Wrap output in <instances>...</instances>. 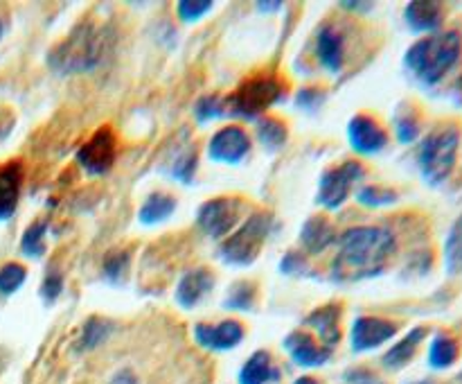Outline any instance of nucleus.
I'll return each mask as SVG.
<instances>
[{
    "mask_svg": "<svg viewBox=\"0 0 462 384\" xmlns=\"http://www.w3.org/2000/svg\"><path fill=\"white\" fill-rule=\"evenodd\" d=\"M395 251V235L383 226L350 229L338 239L332 276L337 280H364L379 276Z\"/></svg>",
    "mask_w": 462,
    "mask_h": 384,
    "instance_id": "f257e3e1",
    "label": "nucleus"
},
{
    "mask_svg": "<svg viewBox=\"0 0 462 384\" xmlns=\"http://www.w3.org/2000/svg\"><path fill=\"white\" fill-rule=\"evenodd\" d=\"M113 34L106 25L99 23H81L61 43L54 45L48 54V66L59 75H79L90 72L104 61Z\"/></svg>",
    "mask_w": 462,
    "mask_h": 384,
    "instance_id": "f03ea898",
    "label": "nucleus"
},
{
    "mask_svg": "<svg viewBox=\"0 0 462 384\" xmlns=\"http://www.w3.org/2000/svg\"><path fill=\"white\" fill-rule=\"evenodd\" d=\"M460 57V34L458 32H440V34L427 36L411 45L406 52V66L424 81V84H438L447 72L454 68Z\"/></svg>",
    "mask_w": 462,
    "mask_h": 384,
    "instance_id": "7ed1b4c3",
    "label": "nucleus"
},
{
    "mask_svg": "<svg viewBox=\"0 0 462 384\" xmlns=\"http://www.w3.org/2000/svg\"><path fill=\"white\" fill-rule=\"evenodd\" d=\"M460 145V129L456 125H442L424 138L420 147V167L427 183L440 185L456 165Z\"/></svg>",
    "mask_w": 462,
    "mask_h": 384,
    "instance_id": "20e7f679",
    "label": "nucleus"
},
{
    "mask_svg": "<svg viewBox=\"0 0 462 384\" xmlns=\"http://www.w3.org/2000/svg\"><path fill=\"white\" fill-rule=\"evenodd\" d=\"M284 95V86L278 77L262 75L255 80H246L228 98L230 111L244 117H257L264 113L271 104L278 102Z\"/></svg>",
    "mask_w": 462,
    "mask_h": 384,
    "instance_id": "39448f33",
    "label": "nucleus"
},
{
    "mask_svg": "<svg viewBox=\"0 0 462 384\" xmlns=\"http://www.w3.org/2000/svg\"><path fill=\"white\" fill-rule=\"evenodd\" d=\"M271 230L269 212H255L239 230H235L226 244L221 247V256L228 265H253V260L260 253L262 242Z\"/></svg>",
    "mask_w": 462,
    "mask_h": 384,
    "instance_id": "423d86ee",
    "label": "nucleus"
},
{
    "mask_svg": "<svg viewBox=\"0 0 462 384\" xmlns=\"http://www.w3.org/2000/svg\"><path fill=\"white\" fill-rule=\"evenodd\" d=\"M359 179H364V165L356 161H347L341 167L328 170L323 179H320V190L316 201L323 208H328V211H337V208L343 206L347 194H350V185L356 183Z\"/></svg>",
    "mask_w": 462,
    "mask_h": 384,
    "instance_id": "0eeeda50",
    "label": "nucleus"
},
{
    "mask_svg": "<svg viewBox=\"0 0 462 384\" xmlns=\"http://www.w3.org/2000/svg\"><path fill=\"white\" fill-rule=\"evenodd\" d=\"M77 161L88 174H106L116 161V136L108 126L95 131L77 152Z\"/></svg>",
    "mask_w": 462,
    "mask_h": 384,
    "instance_id": "6e6552de",
    "label": "nucleus"
},
{
    "mask_svg": "<svg viewBox=\"0 0 462 384\" xmlns=\"http://www.w3.org/2000/svg\"><path fill=\"white\" fill-rule=\"evenodd\" d=\"M239 212H242V201L239 199H212V201L203 203L197 215V221L210 238H224L239 221Z\"/></svg>",
    "mask_w": 462,
    "mask_h": 384,
    "instance_id": "1a4fd4ad",
    "label": "nucleus"
},
{
    "mask_svg": "<svg viewBox=\"0 0 462 384\" xmlns=\"http://www.w3.org/2000/svg\"><path fill=\"white\" fill-rule=\"evenodd\" d=\"M397 332V325L386 319H374V316H361L352 325V348L356 352L370 351V348L382 346L383 342L393 339Z\"/></svg>",
    "mask_w": 462,
    "mask_h": 384,
    "instance_id": "9d476101",
    "label": "nucleus"
},
{
    "mask_svg": "<svg viewBox=\"0 0 462 384\" xmlns=\"http://www.w3.org/2000/svg\"><path fill=\"white\" fill-rule=\"evenodd\" d=\"M251 149V140L242 126H226L210 140V158L219 163H239Z\"/></svg>",
    "mask_w": 462,
    "mask_h": 384,
    "instance_id": "9b49d317",
    "label": "nucleus"
},
{
    "mask_svg": "<svg viewBox=\"0 0 462 384\" xmlns=\"http://www.w3.org/2000/svg\"><path fill=\"white\" fill-rule=\"evenodd\" d=\"M194 337L203 348L210 351H230L237 346L244 337V328L237 321H224L219 325L199 323L194 325Z\"/></svg>",
    "mask_w": 462,
    "mask_h": 384,
    "instance_id": "f8f14e48",
    "label": "nucleus"
},
{
    "mask_svg": "<svg viewBox=\"0 0 462 384\" xmlns=\"http://www.w3.org/2000/svg\"><path fill=\"white\" fill-rule=\"evenodd\" d=\"M347 136H350L352 149L359 154H377L388 143L386 131L368 116H356L347 126Z\"/></svg>",
    "mask_w": 462,
    "mask_h": 384,
    "instance_id": "ddd939ff",
    "label": "nucleus"
},
{
    "mask_svg": "<svg viewBox=\"0 0 462 384\" xmlns=\"http://www.w3.org/2000/svg\"><path fill=\"white\" fill-rule=\"evenodd\" d=\"M23 185L21 161H9L0 165V221H7L16 212Z\"/></svg>",
    "mask_w": 462,
    "mask_h": 384,
    "instance_id": "4468645a",
    "label": "nucleus"
},
{
    "mask_svg": "<svg viewBox=\"0 0 462 384\" xmlns=\"http://www.w3.org/2000/svg\"><path fill=\"white\" fill-rule=\"evenodd\" d=\"M215 285V278L208 269L199 267V269L188 271L183 278L179 280V287H176V303L183 307H194Z\"/></svg>",
    "mask_w": 462,
    "mask_h": 384,
    "instance_id": "2eb2a0df",
    "label": "nucleus"
},
{
    "mask_svg": "<svg viewBox=\"0 0 462 384\" xmlns=\"http://www.w3.org/2000/svg\"><path fill=\"white\" fill-rule=\"evenodd\" d=\"M284 348L289 351V355L293 357V361L300 366H323L329 360L328 348L316 346L314 339L305 332H291L284 339Z\"/></svg>",
    "mask_w": 462,
    "mask_h": 384,
    "instance_id": "dca6fc26",
    "label": "nucleus"
},
{
    "mask_svg": "<svg viewBox=\"0 0 462 384\" xmlns=\"http://www.w3.org/2000/svg\"><path fill=\"white\" fill-rule=\"evenodd\" d=\"M406 23L411 30L431 32L438 30L442 23V5L429 3V0H415L406 7Z\"/></svg>",
    "mask_w": 462,
    "mask_h": 384,
    "instance_id": "f3484780",
    "label": "nucleus"
},
{
    "mask_svg": "<svg viewBox=\"0 0 462 384\" xmlns=\"http://www.w3.org/2000/svg\"><path fill=\"white\" fill-rule=\"evenodd\" d=\"M334 238H337V233L325 217H311L300 230L302 247L310 253H320L323 248H328L334 242Z\"/></svg>",
    "mask_w": 462,
    "mask_h": 384,
    "instance_id": "a211bd4d",
    "label": "nucleus"
},
{
    "mask_svg": "<svg viewBox=\"0 0 462 384\" xmlns=\"http://www.w3.org/2000/svg\"><path fill=\"white\" fill-rule=\"evenodd\" d=\"M319 59L328 70L337 72L343 66V36L334 27L325 25L319 32Z\"/></svg>",
    "mask_w": 462,
    "mask_h": 384,
    "instance_id": "6ab92c4d",
    "label": "nucleus"
},
{
    "mask_svg": "<svg viewBox=\"0 0 462 384\" xmlns=\"http://www.w3.org/2000/svg\"><path fill=\"white\" fill-rule=\"evenodd\" d=\"M338 314H341V310H338L337 305H325L307 316V325L316 328V332L320 334V339H323L328 346H334V343L341 339V330H338Z\"/></svg>",
    "mask_w": 462,
    "mask_h": 384,
    "instance_id": "aec40b11",
    "label": "nucleus"
},
{
    "mask_svg": "<svg viewBox=\"0 0 462 384\" xmlns=\"http://www.w3.org/2000/svg\"><path fill=\"white\" fill-rule=\"evenodd\" d=\"M176 208V199L170 197V194H162V192H153L149 194L147 201L143 203L138 212V220L140 224L144 226H153V224H161L165 221L167 217L174 212Z\"/></svg>",
    "mask_w": 462,
    "mask_h": 384,
    "instance_id": "412c9836",
    "label": "nucleus"
},
{
    "mask_svg": "<svg viewBox=\"0 0 462 384\" xmlns=\"http://www.w3.org/2000/svg\"><path fill=\"white\" fill-rule=\"evenodd\" d=\"M424 332H427L424 328L411 330V332L406 334V337L402 339L397 346H393L391 351L383 355V364H386L388 369H402L404 364H409L411 357L415 355V348H418V343L424 339Z\"/></svg>",
    "mask_w": 462,
    "mask_h": 384,
    "instance_id": "4be33fe9",
    "label": "nucleus"
},
{
    "mask_svg": "<svg viewBox=\"0 0 462 384\" xmlns=\"http://www.w3.org/2000/svg\"><path fill=\"white\" fill-rule=\"evenodd\" d=\"M275 373L271 370V357L269 352L257 351L251 360L244 364L242 373H239V384H266Z\"/></svg>",
    "mask_w": 462,
    "mask_h": 384,
    "instance_id": "5701e85b",
    "label": "nucleus"
},
{
    "mask_svg": "<svg viewBox=\"0 0 462 384\" xmlns=\"http://www.w3.org/2000/svg\"><path fill=\"white\" fill-rule=\"evenodd\" d=\"M456 357H458L456 339L447 337V334H438L431 343V351H429V361H431L433 369H449Z\"/></svg>",
    "mask_w": 462,
    "mask_h": 384,
    "instance_id": "b1692460",
    "label": "nucleus"
},
{
    "mask_svg": "<svg viewBox=\"0 0 462 384\" xmlns=\"http://www.w3.org/2000/svg\"><path fill=\"white\" fill-rule=\"evenodd\" d=\"M445 265L449 274H462V215L454 221L445 242Z\"/></svg>",
    "mask_w": 462,
    "mask_h": 384,
    "instance_id": "393cba45",
    "label": "nucleus"
},
{
    "mask_svg": "<svg viewBox=\"0 0 462 384\" xmlns=\"http://www.w3.org/2000/svg\"><path fill=\"white\" fill-rule=\"evenodd\" d=\"M45 230H48V224L45 221H34V224L30 226V229L23 233V239H21V251L25 253L27 258H41L45 251V244H43V238H45Z\"/></svg>",
    "mask_w": 462,
    "mask_h": 384,
    "instance_id": "a878e982",
    "label": "nucleus"
},
{
    "mask_svg": "<svg viewBox=\"0 0 462 384\" xmlns=\"http://www.w3.org/2000/svg\"><path fill=\"white\" fill-rule=\"evenodd\" d=\"M108 332H111V323L104 319H97V316H93V319L86 321L84 332H81L79 348L81 351H90V348L99 346V343L108 337Z\"/></svg>",
    "mask_w": 462,
    "mask_h": 384,
    "instance_id": "bb28decb",
    "label": "nucleus"
},
{
    "mask_svg": "<svg viewBox=\"0 0 462 384\" xmlns=\"http://www.w3.org/2000/svg\"><path fill=\"white\" fill-rule=\"evenodd\" d=\"M25 278L27 271L23 265L12 262V265L0 267V294H3V296H9V294L18 292V289L23 287V283H25Z\"/></svg>",
    "mask_w": 462,
    "mask_h": 384,
    "instance_id": "cd10ccee",
    "label": "nucleus"
},
{
    "mask_svg": "<svg viewBox=\"0 0 462 384\" xmlns=\"http://www.w3.org/2000/svg\"><path fill=\"white\" fill-rule=\"evenodd\" d=\"M257 131H260V140L269 149L280 147V145L287 140V129H284L282 122L273 120V117H264V120L260 122V126H257Z\"/></svg>",
    "mask_w": 462,
    "mask_h": 384,
    "instance_id": "c85d7f7f",
    "label": "nucleus"
},
{
    "mask_svg": "<svg viewBox=\"0 0 462 384\" xmlns=\"http://www.w3.org/2000/svg\"><path fill=\"white\" fill-rule=\"evenodd\" d=\"M253 298H255V285L237 283L235 287H230L228 301L224 303V307H230V310H251Z\"/></svg>",
    "mask_w": 462,
    "mask_h": 384,
    "instance_id": "c756f323",
    "label": "nucleus"
},
{
    "mask_svg": "<svg viewBox=\"0 0 462 384\" xmlns=\"http://www.w3.org/2000/svg\"><path fill=\"white\" fill-rule=\"evenodd\" d=\"M356 201L370 208H379L388 206V203H395L397 194L388 188H361L359 192H356Z\"/></svg>",
    "mask_w": 462,
    "mask_h": 384,
    "instance_id": "7c9ffc66",
    "label": "nucleus"
},
{
    "mask_svg": "<svg viewBox=\"0 0 462 384\" xmlns=\"http://www.w3.org/2000/svg\"><path fill=\"white\" fill-rule=\"evenodd\" d=\"M126 267H129V251H116L104 260V276H106L111 283H120Z\"/></svg>",
    "mask_w": 462,
    "mask_h": 384,
    "instance_id": "2f4dec72",
    "label": "nucleus"
},
{
    "mask_svg": "<svg viewBox=\"0 0 462 384\" xmlns=\"http://www.w3.org/2000/svg\"><path fill=\"white\" fill-rule=\"evenodd\" d=\"M212 7H215V3H210V0H180L179 16L183 18L185 23H192L199 21L201 16H206Z\"/></svg>",
    "mask_w": 462,
    "mask_h": 384,
    "instance_id": "473e14b6",
    "label": "nucleus"
},
{
    "mask_svg": "<svg viewBox=\"0 0 462 384\" xmlns=\"http://www.w3.org/2000/svg\"><path fill=\"white\" fill-rule=\"evenodd\" d=\"M194 111H197V117L201 122L212 120V117H219V116H224V111H226L224 99L201 98V99H199V104H197V108H194Z\"/></svg>",
    "mask_w": 462,
    "mask_h": 384,
    "instance_id": "72a5a7b5",
    "label": "nucleus"
},
{
    "mask_svg": "<svg viewBox=\"0 0 462 384\" xmlns=\"http://www.w3.org/2000/svg\"><path fill=\"white\" fill-rule=\"evenodd\" d=\"M194 167H197V152H188V154H183V158H180L179 163H176L171 174H174L179 181L189 183V181H192V174H194Z\"/></svg>",
    "mask_w": 462,
    "mask_h": 384,
    "instance_id": "f704fd0d",
    "label": "nucleus"
},
{
    "mask_svg": "<svg viewBox=\"0 0 462 384\" xmlns=\"http://www.w3.org/2000/svg\"><path fill=\"white\" fill-rule=\"evenodd\" d=\"M420 126H418V120L411 116H402L397 117V138L402 140V143H411V140H415V136H418Z\"/></svg>",
    "mask_w": 462,
    "mask_h": 384,
    "instance_id": "c9c22d12",
    "label": "nucleus"
},
{
    "mask_svg": "<svg viewBox=\"0 0 462 384\" xmlns=\"http://www.w3.org/2000/svg\"><path fill=\"white\" fill-rule=\"evenodd\" d=\"M61 289H63L61 276H59L57 271H52V274L45 276L43 285H41V296H43L45 301H54V298L61 294Z\"/></svg>",
    "mask_w": 462,
    "mask_h": 384,
    "instance_id": "e433bc0d",
    "label": "nucleus"
},
{
    "mask_svg": "<svg viewBox=\"0 0 462 384\" xmlns=\"http://www.w3.org/2000/svg\"><path fill=\"white\" fill-rule=\"evenodd\" d=\"M320 98H323V93H320V90L305 89V90H300V93H298V107H305V108L316 107V104L323 102Z\"/></svg>",
    "mask_w": 462,
    "mask_h": 384,
    "instance_id": "4c0bfd02",
    "label": "nucleus"
},
{
    "mask_svg": "<svg viewBox=\"0 0 462 384\" xmlns=\"http://www.w3.org/2000/svg\"><path fill=\"white\" fill-rule=\"evenodd\" d=\"M350 379H355L352 384H383L382 379H377L374 375H370V373H352Z\"/></svg>",
    "mask_w": 462,
    "mask_h": 384,
    "instance_id": "58836bf2",
    "label": "nucleus"
},
{
    "mask_svg": "<svg viewBox=\"0 0 462 384\" xmlns=\"http://www.w3.org/2000/svg\"><path fill=\"white\" fill-rule=\"evenodd\" d=\"M113 384H138V382H135V375L131 373V370H122V373H117L116 378H113Z\"/></svg>",
    "mask_w": 462,
    "mask_h": 384,
    "instance_id": "ea45409f",
    "label": "nucleus"
},
{
    "mask_svg": "<svg viewBox=\"0 0 462 384\" xmlns=\"http://www.w3.org/2000/svg\"><path fill=\"white\" fill-rule=\"evenodd\" d=\"M12 117H0V140H5L7 138V134H9V129H12Z\"/></svg>",
    "mask_w": 462,
    "mask_h": 384,
    "instance_id": "a19ab883",
    "label": "nucleus"
},
{
    "mask_svg": "<svg viewBox=\"0 0 462 384\" xmlns=\"http://www.w3.org/2000/svg\"><path fill=\"white\" fill-rule=\"evenodd\" d=\"M257 7H262L266 12V9H269V12H273V7H282V3H257Z\"/></svg>",
    "mask_w": 462,
    "mask_h": 384,
    "instance_id": "79ce46f5",
    "label": "nucleus"
},
{
    "mask_svg": "<svg viewBox=\"0 0 462 384\" xmlns=\"http://www.w3.org/2000/svg\"><path fill=\"white\" fill-rule=\"evenodd\" d=\"M341 7L356 9V7H373V5H370V3H341Z\"/></svg>",
    "mask_w": 462,
    "mask_h": 384,
    "instance_id": "37998d69",
    "label": "nucleus"
},
{
    "mask_svg": "<svg viewBox=\"0 0 462 384\" xmlns=\"http://www.w3.org/2000/svg\"><path fill=\"white\" fill-rule=\"evenodd\" d=\"M296 384H319V382H316L314 378H300V379H296Z\"/></svg>",
    "mask_w": 462,
    "mask_h": 384,
    "instance_id": "c03bdc74",
    "label": "nucleus"
},
{
    "mask_svg": "<svg viewBox=\"0 0 462 384\" xmlns=\"http://www.w3.org/2000/svg\"><path fill=\"white\" fill-rule=\"evenodd\" d=\"M3 34H5V18L0 16V39H3Z\"/></svg>",
    "mask_w": 462,
    "mask_h": 384,
    "instance_id": "a18cd8bd",
    "label": "nucleus"
},
{
    "mask_svg": "<svg viewBox=\"0 0 462 384\" xmlns=\"http://www.w3.org/2000/svg\"><path fill=\"white\" fill-rule=\"evenodd\" d=\"M413 384H433V382H427V379H424V382H413Z\"/></svg>",
    "mask_w": 462,
    "mask_h": 384,
    "instance_id": "49530a36",
    "label": "nucleus"
},
{
    "mask_svg": "<svg viewBox=\"0 0 462 384\" xmlns=\"http://www.w3.org/2000/svg\"><path fill=\"white\" fill-rule=\"evenodd\" d=\"M0 369H3V361H0Z\"/></svg>",
    "mask_w": 462,
    "mask_h": 384,
    "instance_id": "de8ad7c7",
    "label": "nucleus"
}]
</instances>
